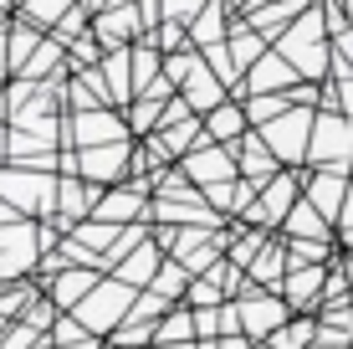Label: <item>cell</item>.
Returning <instances> with one entry per match:
<instances>
[{
    "mask_svg": "<svg viewBox=\"0 0 353 349\" xmlns=\"http://www.w3.org/2000/svg\"><path fill=\"white\" fill-rule=\"evenodd\" d=\"M302 190H307V200H312V206H318L333 226H338V216H343L348 196H353V175H348V170H312Z\"/></svg>",
    "mask_w": 353,
    "mask_h": 349,
    "instance_id": "7c38bea8",
    "label": "cell"
},
{
    "mask_svg": "<svg viewBox=\"0 0 353 349\" xmlns=\"http://www.w3.org/2000/svg\"><path fill=\"white\" fill-rule=\"evenodd\" d=\"M179 170H185L200 190H210V185H221V180H236L241 175V160H236V144H215V139H205L200 149H190L185 160H179Z\"/></svg>",
    "mask_w": 353,
    "mask_h": 349,
    "instance_id": "30bf717a",
    "label": "cell"
},
{
    "mask_svg": "<svg viewBox=\"0 0 353 349\" xmlns=\"http://www.w3.org/2000/svg\"><path fill=\"white\" fill-rule=\"evenodd\" d=\"M154 139H159L164 149H169V160L179 164L190 149H200V144L210 139V129H205V113H190V118H179V124H164Z\"/></svg>",
    "mask_w": 353,
    "mask_h": 349,
    "instance_id": "d6986e66",
    "label": "cell"
},
{
    "mask_svg": "<svg viewBox=\"0 0 353 349\" xmlns=\"http://www.w3.org/2000/svg\"><path fill=\"white\" fill-rule=\"evenodd\" d=\"M230 36V0H210V6L200 10V16H194V26H190V41L200 46H215V41H225Z\"/></svg>",
    "mask_w": 353,
    "mask_h": 349,
    "instance_id": "44dd1931",
    "label": "cell"
},
{
    "mask_svg": "<svg viewBox=\"0 0 353 349\" xmlns=\"http://www.w3.org/2000/svg\"><path fill=\"white\" fill-rule=\"evenodd\" d=\"M194 339H200L194 308H190V303H174V308L159 319V334H154V344H194Z\"/></svg>",
    "mask_w": 353,
    "mask_h": 349,
    "instance_id": "7402d4cb",
    "label": "cell"
},
{
    "mask_svg": "<svg viewBox=\"0 0 353 349\" xmlns=\"http://www.w3.org/2000/svg\"><path fill=\"white\" fill-rule=\"evenodd\" d=\"M307 349H348V344H327V339H318V344H307Z\"/></svg>",
    "mask_w": 353,
    "mask_h": 349,
    "instance_id": "d6a6232c",
    "label": "cell"
},
{
    "mask_svg": "<svg viewBox=\"0 0 353 349\" xmlns=\"http://www.w3.org/2000/svg\"><path fill=\"white\" fill-rule=\"evenodd\" d=\"M133 303H139V287H133V283H123V278H103L77 308H72V314L88 323L97 339H108V334H113L118 323L133 314Z\"/></svg>",
    "mask_w": 353,
    "mask_h": 349,
    "instance_id": "5b68a950",
    "label": "cell"
},
{
    "mask_svg": "<svg viewBox=\"0 0 353 349\" xmlns=\"http://www.w3.org/2000/svg\"><path fill=\"white\" fill-rule=\"evenodd\" d=\"M6 41H10V72H26V62L36 57V46H41V31L31 26V21H21V26H6Z\"/></svg>",
    "mask_w": 353,
    "mask_h": 349,
    "instance_id": "d4e9b609",
    "label": "cell"
},
{
    "mask_svg": "<svg viewBox=\"0 0 353 349\" xmlns=\"http://www.w3.org/2000/svg\"><path fill=\"white\" fill-rule=\"evenodd\" d=\"M154 349H200V339H194V344H154Z\"/></svg>",
    "mask_w": 353,
    "mask_h": 349,
    "instance_id": "4dcf8cb0",
    "label": "cell"
},
{
    "mask_svg": "<svg viewBox=\"0 0 353 349\" xmlns=\"http://www.w3.org/2000/svg\"><path fill=\"white\" fill-rule=\"evenodd\" d=\"M312 124H318V108H287L272 124H261V139L276 149V160L287 170H307V144H312Z\"/></svg>",
    "mask_w": 353,
    "mask_h": 349,
    "instance_id": "8992f818",
    "label": "cell"
},
{
    "mask_svg": "<svg viewBox=\"0 0 353 349\" xmlns=\"http://www.w3.org/2000/svg\"><path fill=\"white\" fill-rule=\"evenodd\" d=\"M338 232H353V196H348V206H343V216H338Z\"/></svg>",
    "mask_w": 353,
    "mask_h": 349,
    "instance_id": "f546056e",
    "label": "cell"
},
{
    "mask_svg": "<svg viewBox=\"0 0 353 349\" xmlns=\"http://www.w3.org/2000/svg\"><path fill=\"white\" fill-rule=\"evenodd\" d=\"M205 129H210L215 144H241L251 134V113H246V103H241V98H225L221 108L205 113Z\"/></svg>",
    "mask_w": 353,
    "mask_h": 349,
    "instance_id": "ac0fdd59",
    "label": "cell"
},
{
    "mask_svg": "<svg viewBox=\"0 0 353 349\" xmlns=\"http://www.w3.org/2000/svg\"><path fill=\"white\" fill-rule=\"evenodd\" d=\"M256 349H276V344H256Z\"/></svg>",
    "mask_w": 353,
    "mask_h": 349,
    "instance_id": "d590c367",
    "label": "cell"
},
{
    "mask_svg": "<svg viewBox=\"0 0 353 349\" xmlns=\"http://www.w3.org/2000/svg\"><path fill=\"white\" fill-rule=\"evenodd\" d=\"M343 16H348V26H353V0H343Z\"/></svg>",
    "mask_w": 353,
    "mask_h": 349,
    "instance_id": "836d02e7",
    "label": "cell"
},
{
    "mask_svg": "<svg viewBox=\"0 0 353 349\" xmlns=\"http://www.w3.org/2000/svg\"><path fill=\"white\" fill-rule=\"evenodd\" d=\"M236 308H241V329H246L256 344H261V339H272V334L282 329L292 314H297V308H292L282 293H272V287H256V283H251L246 293L236 298Z\"/></svg>",
    "mask_w": 353,
    "mask_h": 349,
    "instance_id": "ba28073f",
    "label": "cell"
},
{
    "mask_svg": "<svg viewBox=\"0 0 353 349\" xmlns=\"http://www.w3.org/2000/svg\"><path fill=\"white\" fill-rule=\"evenodd\" d=\"M236 160H241V175H246L251 185H266V180H276L287 170V164L276 160V149L261 139V129H251V134L236 144Z\"/></svg>",
    "mask_w": 353,
    "mask_h": 349,
    "instance_id": "9a60e30c",
    "label": "cell"
},
{
    "mask_svg": "<svg viewBox=\"0 0 353 349\" xmlns=\"http://www.w3.org/2000/svg\"><path fill=\"white\" fill-rule=\"evenodd\" d=\"M318 329H323V323L312 319V314H292L282 329H276L272 339H261V344H276V349H307V344H318Z\"/></svg>",
    "mask_w": 353,
    "mask_h": 349,
    "instance_id": "603a6c76",
    "label": "cell"
},
{
    "mask_svg": "<svg viewBox=\"0 0 353 349\" xmlns=\"http://www.w3.org/2000/svg\"><path fill=\"white\" fill-rule=\"evenodd\" d=\"M57 185L62 180L46 175V170H31V164H0V200H6L16 216H36V221H46V216H57Z\"/></svg>",
    "mask_w": 353,
    "mask_h": 349,
    "instance_id": "6da1fadb",
    "label": "cell"
},
{
    "mask_svg": "<svg viewBox=\"0 0 353 349\" xmlns=\"http://www.w3.org/2000/svg\"><path fill=\"white\" fill-rule=\"evenodd\" d=\"M62 139H72V149H88V144H118V139H133L128 118H118L108 103L97 108H82L72 113V124H62Z\"/></svg>",
    "mask_w": 353,
    "mask_h": 349,
    "instance_id": "9c48e42d",
    "label": "cell"
},
{
    "mask_svg": "<svg viewBox=\"0 0 353 349\" xmlns=\"http://www.w3.org/2000/svg\"><path fill=\"white\" fill-rule=\"evenodd\" d=\"M36 303V287L21 278V283H0V314L6 319H16V314H26V308Z\"/></svg>",
    "mask_w": 353,
    "mask_h": 349,
    "instance_id": "484cf974",
    "label": "cell"
},
{
    "mask_svg": "<svg viewBox=\"0 0 353 349\" xmlns=\"http://www.w3.org/2000/svg\"><path fill=\"white\" fill-rule=\"evenodd\" d=\"M333 46H338V57L353 67V26H343V31H333Z\"/></svg>",
    "mask_w": 353,
    "mask_h": 349,
    "instance_id": "f1b7e54d",
    "label": "cell"
},
{
    "mask_svg": "<svg viewBox=\"0 0 353 349\" xmlns=\"http://www.w3.org/2000/svg\"><path fill=\"white\" fill-rule=\"evenodd\" d=\"M282 298L297 308V314L323 308V298H327V262H292V272L282 283Z\"/></svg>",
    "mask_w": 353,
    "mask_h": 349,
    "instance_id": "8fae6325",
    "label": "cell"
},
{
    "mask_svg": "<svg viewBox=\"0 0 353 349\" xmlns=\"http://www.w3.org/2000/svg\"><path fill=\"white\" fill-rule=\"evenodd\" d=\"M46 247H41V221L36 216H10L0 221V278L6 283H21L41 267Z\"/></svg>",
    "mask_w": 353,
    "mask_h": 349,
    "instance_id": "7a4b0ae2",
    "label": "cell"
},
{
    "mask_svg": "<svg viewBox=\"0 0 353 349\" xmlns=\"http://www.w3.org/2000/svg\"><path fill=\"white\" fill-rule=\"evenodd\" d=\"M297 82H302V72L272 46V52H266L261 62L246 72V82H241V98H251V93H292Z\"/></svg>",
    "mask_w": 353,
    "mask_h": 349,
    "instance_id": "4fadbf2b",
    "label": "cell"
},
{
    "mask_svg": "<svg viewBox=\"0 0 353 349\" xmlns=\"http://www.w3.org/2000/svg\"><path fill=\"white\" fill-rule=\"evenodd\" d=\"M190 283H194V272L185 267L179 257H164V267H159V278H154L149 287L154 293H164L169 303H185V293H190Z\"/></svg>",
    "mask_w": 353,
    "mask_h": 349,
    "instance_id": "cb8c5ba5",
    "label": "cell"
},
{
    "mask_svg": "<svg viewBox=\"0 0 353 349\" xmlns=\"http://www.w3.org/2000/svg\"><path fill=\"white\" fill-rule=\"evenodd\" d=\"M97 200H103V185H92L82 175H62V185H57V221L72 232L77 221H88L97 211Z\"/></svg>",
    "mask_w": 353,
    "mask_h": 349,
    "instance_id": "5bb4252c",
    "label": "cell"
},
{
    "mask_svg": "<svg viewBox=\"0 0 353 349\" xmlns=\"http://www.w3.org/2000/svg\"><path fill=\"white\" fill-rule=\"evenodd\" d=\"M185 303L190 308H221L225 303V287L210 278V272H200V278L190 283V293H185Z\"/></svg>",
    "mask_w": 353,
    "mask_h": 349,
    "instance_id": "4316f807",
    "label": "cell"
},
{
    "mask_svg": "<svg viewBox=\"0 0 353 349\" xmlns=\"http://www.w3.org/2000/svg\"><path fill=\"white\" fill-rule=\"evenodd\" d=\"M6 149H10V134H6V129H0V160H6Z\"/></svg>",
    "mask_w": 353,
    "mask_h": 349,
    "instance_id": "1f68e13d",
    "label": "cell"
},
{
    "mask_svg": "<svg viewBox=\"0 0 353 349\" xmlns=\"http://www.w3.org/2000/svg\"><path fill=\"white\" fill-rule=\"evenodd\" d=\"M72 6H77V0H26V6H21V16L36 21V26H57Z\"/></svg>",
    "mask_w": 353,
    "mask_h": 349,
    "instance_id": "83f0119b",
    "label": "cell"
},
{
    "mask_svg": "<svg viewBox=\"0 0 353 349\" xmlns=\"http://www.w3.org/2000/svg\"><path fill=\"white\" fill-rule=\"evenodd\" d=\"M62 175H82L92 185H123L133 180V144L118 139V144H88V149H72L62 154Z\"/></svg>",
    "mask_w": 353,
    "mask_h": 349,
    "instance_id": "3957f363",
    "label": "cell"
},
{
    "mask_svg": "<svg viewBox=\"0 0 353 349\" xmlns=\"http://www.w3.org/2000/svg\"><path fill=\"white\" fill-rule=\"evenodd\" d=\"M282 236H287V242H333V221L302 196L297 206H292V216L282 221Z\"/></svg>",
    "mask_w": 353,
    "mask_h": 349,
    "instance_id": "e0dca14e",
    "label": "cell"
},
{
    "mask_svg": "<svg viewBox=\"0 0 353 349\" xmlns=\"http://www.w3.org/2000/svg\"><path fill=\"white\" fill-rule=\"evenodd\" d=\"M307 164L312 170H348L353 175V118L343 108H318L307 144Z\"/></svg>",
    "mask_w": 353,
    "mask_h": 349,
    "instance_id": "277c9868",
    "label": "cell"
},
{
    "mask_svg": "<svg viewBox=\"0 0 353 349\" xmlns=\"http://www.w3.org/2000/svg\"><path fill=\"white\" fill-rule=\"evenodd\" d=\"M97 283H103V272H97V267H62L52 283H46V293H52L57 303H62L67 314H72V308H77V303L92 293Z\"/></svg>",
    "mask_w": 353,
    "mask_h": 349,
    "instance_id": "ffe728a7",
    "label": "cell"
},
{
    "mask_svg": "<svg viewBox=\"0 0 353 349\" xmlns=\"http://www.w3.org/2000/svg\"><path fill=\"white\" fill-rule=\"evenodd\" d=\"M307 185V170H282L276 180H266L261 185V196H256V206H251L241 221L246 226H261V232H282V221L292 216V206H297V190Z\"/></svg>",
    "mask_w": 353,
    "mask_h": 349,
    "instance_id": "52a82bcc",
    "label": "cell"
},
{
    "mask_svg": "<svg viewBox=\"0 0 353 349\" xmlns=\"http://www.w3.org/2000/svg\"><path fill=\"white\" fill-rule=\"evenodd\" d=\"M164 257H169V252L159 247V236H149V242H139V247H133L128 257H123V262L113 267V278H123V283H133V287L143 293V287H149L154 278H159Z\"/></svg>",
    "mask_w": 353,
    "mask_h": 349,
    "instance_id": "2e32d148",
    "label": "cell"
},
{
    "mask_svg": "<svg viewBox=\"0 0 353 349\" xmlns=\"http://www.w3.org/2000/svg\"><path fill=\"white\" fill-rule=\"evenodd\" d=\"M6 329H10V319H6V314H0V339H6Z\"/></svg>",
    "mask_w": 353,
    "mask_h": 349,
    "instance_id": "e575fe53",
    "label": "cell"
}]
</instances>
